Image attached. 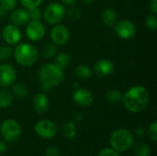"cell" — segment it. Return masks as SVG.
Masks as SVG:
<instances>
[{"instance_id":"cell-1","label":"cell","mask_w":157,"mask_h":156,"mask_svg":"<svg viewBox=\"0 0 157 156\" xmlns=\"http://www.w3.org/2000/svg\"><path fill=\"white\" fill-rule=\"evenodd\" d=\"M150 101V93L143 86L137 85L130 87L122 97V102L125 108L132 113H140L144 111Z\"/></svg>"},{"instance_id":"cell-2","label":"cell","mask_w":157,"mask_h":156,"mask_svg":"<svg viewBox=\"0 0 157 156\" xmlns=\"http://www.w3.org/2000/svg\"><path fill=\"white\" fill-rule=\"evenodd\" d=\"M39 79L43 93L49 92L52 87L59 86L63 80V71L54 63L43 64L39 70Z\"/></svg>"},{"instance_id":"cell-3","label":"cell","mask_w":157,"mask_h":156,"mask_svg":"<svg viewBox=\"0 0 157 156\" xmlns=\"http://www.w3.org/2000/svg\"><path fill=\"white\" fill-rule=\"evenodd\" d=\"M13 56L17 64L23 67H29L37 62L39 51L31 43H17L13 50Z\"/></svg>"},{"instance_id":"cell-4","label":"cell","mask_w":157,"mask_h":156,"mask_svg":"<svg viewBox=\"0 0 157 156\" xmlns=\"http://www.w3.org/2000/svg\"><path fill=\"white\" fill-rule=\"evenodd\" d=\"M134 143V136L132 131L126 129H118L112 132L109 138V144L118 153L128 151Z\"/></svg>"},{"instance_id":"cell-5","label":"cell","mask_w":157,"mask_h":156,"mask_svg":"<svg viewBox=\"0 0 157 156\" xmlns=\"http://www.w3.org/2000/svg\"><path fill=\"white\" fill-rule=\"evenodd\" d=\"M65 13L66 9L63 5L57 2H52L44 8L42 17L46 23L54 26L63 21L65 17Z\"/></svg>"},{"instance_id":"cell-6","label":"cell","mask_w":157,"mask_h":156,"mask_svg":"<svg viewBox=\"0 0 157 156\" xmlns=\"http://www.w3.org/2000/svg\"><path fill=\"white\" fill-rule=\"evenodd\" d=\"M0 133L5 141L13 143L19 138L21 134V127L16 120L6 119L0 125Z\"/></svg>"},{"instance_id":"cell-7","label":"cell","mask_w":157,"mask_h":156,"mask_svg":"<svg viewBox=\"0 0 157 156\" xmlns=\"http://www.w3.org/2000/svg\"><path fill=\"white\" fill-rule=\"evenodd\" d=\"M34 131L40 138L51 140L56 136L58 128L57 125L50 120H40L35 124Z\"/></svg>"},{"instance_id":"cell-8","label":"cell","mask_w":157,"mask_h":156,"mask_svg":"<svg viewBox=\"0 0 157 156\" xmlns=\"http://www.w3.org/2000/svg\"><path fill=\"white\" fill-rule=\"evenodd\" d=\"M115 26V33L116 35L124 40L132 39L137 31L135 24L129 19H122L117 21Z\"/></svg>"},{"instance_id":"cell-9","label":"cell","mask_w":157,"mask_h":156,"mask_svg":"<svg viewBox=\"0 0 157 156\" xmlns=\"http://www.w3.org/2000/svg\"><path fill=\"white\" fill-rule=\"evenodd\" d=\"M46 33V29L43 23L40 20H29L26 27V35L31 41L37 42L41 40Z\"/></svg>"},{"instance_id":"cell-10","label":"cell","mask_w":157,"mask_h":156,"mask_svg":"<svg viewBox=\"0 0 157 156\" xmlns=\"http://www.w3.org/2000/svg\"><path fill=\"white\" fill-rule=\"evenodd\" d=\"M50 37L52 42L58 46L65 45L70 39V31L65 25L56 24L51 30Z\"/></svg>"},{"instance_id":"cell-11","label":"cell","mask_w":157,"mask_h":156,"mask_svg":"<svg viewBox=\"0 0 157 156\" xmlns=\"http://www.w3.org/2000/svg\"><path fill=\"white\" fill-rule=\"evenodd\" d=\"M16 79L17 72L11 64H0V86L7 88L16 82Z\"/></svg>"},{"instance_id":"cell-12","label":"cell","mask_w":157,"mask_h":156,"mask_svg":"<svg viewBox=\"0 0 157 156\" xmlns=\"http://www.w3.org/2000/svg\"><path fill=\"white\" fill-rule=\"evenodd\" d=\"M2 37L5 42L7 45H17L20 42L22 34L19 29V27H17L13 24H7L5 26L2 31Z\"/></svg>"},{"instance_id":"cell-13","label":"cell","mask_w":157,"mask_h":156,"mask_svg":"<svg viewBox=\"0 0 157 156\" xmlns=\"http://www.w3.org/2000/svg\"><path fill=\"white\" fill-rule=\"evenodd\" d=\"M72 98H73V101L77 106L86 108V107H89L93 103L94 95L87 88L78 87V88L74 90Z\"/></svg>"},{"instance_id":"cell-14","label":"cell","mask_w":157,"mask_h":156,"mask_svg":"<svg viewBox=\"0 0 157 156\" xmlns=\"http://www.w3.org/2000/svg\"><path fill=\"white\" fill-rule=\"evenodd\" d=\"M115 70V65L113 62L109 59H99L98 60L94 66V73L99 77H107L109 76Z\"/></svg>"},{"instance_id":"cell-15","label":"cell","mask_w":157,"mask_h":156,"mask_svg":"<svg viewBox=\"0 0 157 156\" xmlns=\"http://www.w3.org/2000/svg\"><path fill=\"white\" fill-rule=\"evenodd\" d=\"M10 21L11 24L17 27L27 25L29 21L28 10L25 8H15L14 10H12V13L10 15Z\"/></svg>"},{"instance_id":"cell-16","label":"cell","mask_w":157,"mask_h":156,"mask_svg":"<svg viewBox=\"0 0 157 156\" xmlns=\"http://www.w3.org/2000/svg\"><path fill=\"white\" fill-rule=\"evenodd\" d=\"M32 105L34 110L38 114H43L47 111L49 108V98L47 95L43 92L37 93L32 100Z\"/></svg>"},{"instance_id":"cell-17","label":"cell","mask_w":157,"mask_h":156,"mask_svg":"<svg viewBox=\"0 0 157 156\" xmlns=\"http://www.w3.org/2000/svg\"><path fill=\"white\" fill-rule=\"evenodd\" d=\"M101 19L106 26L112 27L118 21V13L112 7H106L102 11Z\"/></svg>"},{"instance_id":"cell-18","label":"cell","mask_w":157,"mask_h":156,"mask_svg":"<svg viewBox=\"0 0 157 156\" xmlns=\"http://www.w3.org/2000/svg\"><path fill=\"white\" fill-rule=\"evenodd\" d=\"M122 97L123 95L121 91H119L118 89H111L106 93L105 99L110 105H117L122 101Z\"/></svg>"},{"instance_id":"cell-19","label":"cell","mask_w":157,"mask_h":156,"mask_svg":"<svg viewBox=\"0 0 157 156\" xmlns=\"http://www.w3.org/2000/svg\"><path fill=\"white\" fill-rule=\"evenodd\" d=\"M63 134L66 140H73L76 135V126L73 120L66 121L63 126Z\"/></svg>"},{"instance_id":"cell-20","label":"cell","mask_w":157,"mask_h":156,"mask_svg":"<svg viewBox=\"0 0 157 156\" xmlns=\"http://www.w3.org/2000/svg\"><path fill=\"white\" fill-rule=\"evenodd\" d=\"M75 74L80 79H89L92 77V70L88 65L80 63L75 68Z\"/></svg>"},{"instance_id":"cell-21","label":"cell","mask_w":157,"mask_h":156,"mask_svg":"<svg viewBox=\"0 0 157 156\" xmlns=\"http://www.w3.org/2000/svg\"><path fill=\"white\" fill-rule=\"evenodd\" d=\"M12 92L7 89L0 90V108H7L13 102Z\"/></svg>"},{"instance_id":"cell-22","label":"cell","mask_w":157,"mask_h":156,"mask_svg":"<svg viewBox=\"0 0 157 156\" xmlns=\"http://www.w3.org/2000/svg\"><path fill=\"white\" fill-rule=\"evenodd\" d=\"M29 94V89L27 86L21 83H17L12 85V95L17 98H25Z\"/></svg>"},{"instance_id":"cell-23","label":"cell","mask_w":157,"mask_h":156,"mask_svg":"<svg viewBox=\"0 0 157 156\" xmlns=\"http://www.w3.org/2000/svg\"><path fill=\"white\" fill-rule=\"evenodd\" d=\"M54 63L59 66L61 69H65L68 67L71 63V56L67 52H60L57 55H55Z\"/></svg>"},{"instance_id":"cell-24","label":"cell","mask_w":157,"mask_h":156,"mask_svg":"<svg viewBox=\"0 0 157 156\" xmlns=\"http://www.w3.org/2000/svg\"><path fill=\"white\" fill-rule=\"evenodd\" d=\"M135 156H150L151 147L144 142H138L134 145Z\"/></svg>"},{"instance_id":"cell-25","label":"cell","mask_w":157,"mask_h":156,"mask_svg":"<svg viewBox=\"0 0 157 156\" xmlns=\"http://www.w3.org/2000/svg\"><path fill=\"white\" fill-rule=\"evenodd\" d=\"M57 48L56 45L52 42H47L43 45L41 49V54L46 59H52L56 55Z\"/></svg>"},{"instance_id":"cell-26","label":"cell","mask_w":157,"mask_h":156,"mask_svg":"<svg viewBox=\"0 0 157 156\" xmlns=\"http://www.w3.org/2000/svg\"><path fill=\"white\" fill-rule=\"evenodd\" d=\"M65 16H67V17L72 21H78L82 17V12L79 8L72 6L71 8L66 10Z\"/></svg>"},{"instance_id":"cell-27","label":"cell","mask_w":157,"mask_h":156,"mask_svg":"<svg viewBox=\"0 0 157 156\" xmlns=\"http://www.w3.org/2000/svg\"><path fill=\"white\" fill-rule=\"evenodd\" d=\"M13 55V49L10 45L0 46V61H7Z\"/></svg>"},{"instance_id":"cell-28","label":"cell","mask_w":157,"mask_h":156,"mask_svg":"<svg viewBox=\"0 0 157 156\" xmlns=\"http://www.w3.org/2000/svg\"><path fill=\"white\" fill-rule=\"evenodd\" d=\"M17 7V0H0V8L9 12Z\"/></svg>"},{"instance_id":"cell-29","label":"cell","mask_w":157,"mask_h":156,"mask_svg":"<svg viewBox=\"0 0 157 156\" xmlns=\"http://www.w3.org/2000/svg\"><path fill=\"white\" fill-rule=\"evenodd\" d=\"M145 26L151 31H155L157 28V18L155 15H148L145 18Z\"/></svg>"},{"instance_id":"cell-30","label":"cell","mask_w":157,"mask_h":156,"mask_svg":"<svg viewBox=\"0 0 157 156\" xmlns=\"http://www.w3.org/2000/svg\"><path fill=\"white\" fill-rule=\"evenodd\" d=\"M22 6L29 10V9H31V8H35V7H39L40 5L42 3L43 0H19Z\"/></svg>"},{"instance_id":"cell-31","label":"cell","mask_w":157,"mask_h":156,"mask_svg":"<svg viewBox=\"0 0 157 156\" xmlns=\"http://www.w3.org/2000/svg\"><path fill=\"white\" fill-rule=\"evenodd\" d=\"M146 134L148 135L149 139L151 141H153L154 143H155L157 140V122L156 121H154L152 124H150L147 131H146Z\"/></svg>"},{"instance_id":"cell-32","label":"cell","mask_w":157,"mask_h":156,"mask_svg":"<svg viewBox=\"0 0 157 156\" xmlns=\"http://www.w3.org/2000/svg\"><path fill=\"white\" fill-rule=\"evenodd\" d=\"M29 13V20H40V17H42L41 15V11L39 7H35V8H31L28 10Z\"/></svg>"},{"instance_id":"cell-33","label":"cell","mask_w":157,"mask_h":156,"mask_svg":"<svg viewBox=\"0 0 157 156\" xmlns=\"http://www.w3.org/2000/svg\"><path fill=\"white\" fill-rule=\"evenodd\" d=\"M97 156H121L120 154L115 151L114 149H112L111 147L110 148H104L102 149Z\"/></svg>"},{"instance_id":"cell-34","label":"cell","mask_w":157,"mask_h":156,"mask_svg":"<svg viewBox=\"0 0 157 156\" xmlns=\"http://www.w3.org/2000/svg\"><path fill=\"white\" fill-rule=\"evenodd\" d=\"M45 156H61V151L56 146H49L45 150Z\"/></svg>"},{"instance_id":"cell-35","label":"cell","mask_w":157,"mask_h":156,"mask_svg":"<svg viewBox=\"0 0 157 156\" xmlns=\"http://www.w3.org/2000/svg\"><path fill=\"white\" fill-rule=\"evenodd\" d=\"M133 136L134 137H136V138H139V139H141V138H143V137H144L145 136V134H146V131H145V129L144 128H143V127H137L135 130H134V131H133Z\"/></svg>"},{"instance_id":"cell-36","label":"cell","mask_w":157,"mask_h":156,"mask_svg":"<svg viewBox=\"0 0 157 156\" xmlns=\"http://www.w3.org/2000/svg\"><path fill=\"white\" fill-rule=\"evenodd\" d=\"M83 119H84V117H83V114H82L81 112L77 111V112H75V113L74 114L73 121H74L75 124H76V123H80V122L83 120Z\"/></svg>"},{"instance_id":"cell-37","label":"cell","mask_w":157,"mask_h":156,"mask_svg":"<svg viewBox=\"0 0 157 156\" xmlns=\"http://www.w3.org/2000/svg\"><path fill=\"white\" fill-rule=\"evenodd\" d=\"M150 10L152 11V13L154 15H156L157 14V0H151L150 1Z\"/></svg>"},{"instance_id":"cell-38","label":"cell","mask_w":157,"mask_h":156,"mask_svg":"<svg viewBox=\"0 0 157 156\" xmlns=\"http://www.w3.org/2000/svg\"><path fill=\"white\" fill-rule=\"evenodd\" d=\"M6 151V144L5 142L3 141H0V154H5Z\"/></svg>"},{"instance_id":"cell-39","label":"cell","mask_w":157,"mask_h":156,"mask_svg":"<svg viewBox=\"0 0 157 156\" xmlns=\"http://www.w3.org/2000/svg\"><path fill=\"white\" fill-rule=\"evenodd\" d=\"M76 0H62V3L65 6H73Z\"/></svg>"},{"instance_id":"cell-40","label":"cell","mask_w":157,"mask_h":156,"mask_svg":"<svg viewBox=\"0 0 157 156\" xmlns=\"http://www.w3.org/2000/svg\"><path fill=\"white\" fill-rule=\"evenodd\" d=\"M80 1L82 2V4L86 5V6L91 5V4H93V3L95 2V0H80Z\"/></svg>"},{"instance_id":"cell-41","label":"cell","mask_w":157,"mask_h":156,"mask_svg":"<svg viewBox=\"0 0 157 156\" xmlns=\"http://www.w3.org/2000/svg\"><path fill=\"white\" fill-rule=\"evenodd\" d=\"M72 87H73V89L75 90V89H76V88L80 87V85H79L77 82H74V83H73V86H72Z\"/></svg>"},{"instance_id":"cell-42","label":"cell","mask_w":157,"mask_h":156,"mask_svg":"<svg viewBox=\"0 0 157 156\" xmlns=\"http://www.w3.org/2000/svg\"><path fill=\"white\" fill-rule=\"evenodd\" d=\"M130 156H132V155H130Z\"/></svg>"},{"instance_id":"cell-43","label":"cell","mask_w":157,"mask_h":156,"mask_svg":"<svg viewBox=\"0 0 157 156\" xmlns=\"http://www.w3.org/2000/svg\"><path fill=\"white\" fill-rule=\"evenodd\" d=\"M0 38H1V37H0Z\"/></svg>"}]
</instances>
